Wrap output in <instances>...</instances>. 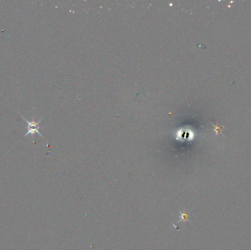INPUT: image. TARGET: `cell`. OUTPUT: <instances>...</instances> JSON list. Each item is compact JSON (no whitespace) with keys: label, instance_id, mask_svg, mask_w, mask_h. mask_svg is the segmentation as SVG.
Instances as JSON below:
<instances>
[{"label":"cell","instance_id":"6da1fadb","mask_svg":"<svg viewBox=\"0 0 251 250\" xmlns=\"http://www.w3.org/2000/svg\"><path fill=\"white\" fill-rule=\"evenodd\" d=\"M21 117L23 118V119L27 123V132L26 133V134L24 135V136H28L29 134H30L31 136H33V134H35V133H38V134L40 135L41 137H43V135L41 134V133L40 132V131H39V130L40 129V128L43 127V126H40V124H39V123H40V120H39L37 123L35 122V121H29L28 120H27L24 117H23L21 114Z\"/></svg>","mask_w":251,"mask_h":250},{"label":"cell","instance_id":"7a4b0ae2","mask_svg":"<svg viewBox=\"0 0 251 250\" xmlns=\"http://www.w3.org/2000/svg\"><path fill=\"white\" fill-rule=\"evenodd\" d=\"M181 213V220L179 221V222H187V221H188V215H187V213H186L185 211L184 212H182V211H179Z\"/></svg>","mask_w":251,"mask_h":250}]
</instances>
